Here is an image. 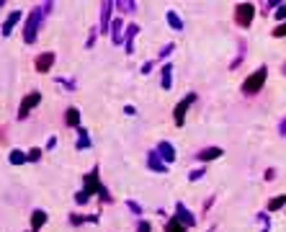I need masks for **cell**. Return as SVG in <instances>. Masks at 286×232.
I'll return each instance as SVG.
<instances>
[{
	"instance_id": "obj_28",
	"label": "cell",
	"mask_w": 286,
	"mask_h": 232,
	"mask_svg": "<svg viewBox=\"0 0 286 232\" xmlns=\"http://www.w3.org/2000/svg\"><path fill=\"white\" fill-rule=\"evenodd\" d=\"M127 209L134 214V217H139L142 219V207H139V204L137 201H132V199H127Z\"/></svg>"
},
{
	"instance_id": "obj_7",
	"label": "cell",
	"mask_w": 286,
	"mask_h": 232,
	"mask_svg": "<svg viewBox=\"0 0 286 232\" xmlns=\"http://www.w3.org/2000/svg\"><path fill=\"white\" fill-rule=\"evenodd\" d=\"M114 0H103L101 3V16H98V31L106 34L111 31V23H114Z\"/></svg>"
},
{
	"instance_id": "obj_42",
	"label": "cell",
	"mask_w": 286,
	"mask_h": 232,
	"mask_svg": "<svg viewBox=\"0 0 286 232\" xmlns=\"http://www.w3.org/2000/svg\"><path fill=\"white\" fill-rule=\"evenodd\" d=\"M52 8H55V5H52V3H44V5H41V11H44V16H49V11H52Z\"/></svg>"
},
{
	"instance_id": "obj_15",
	"label": "cell",
	"mask_w": 286,
	"mask_h": 232,
	"mask_svg": "<svg viewBox=\"0 0 286 232\" xmlns=\"http://www.w3.org/2000/svg\"><path fill=\"white\" fill-rule=\"evenodd\" d=\"M222 155H225V153H222V147H204V150L196 153V160H199V163H211V160H217Z\"/></svg>"
},
{
	"instance_id": "obj_10",
	"label": "cell",
	"mask_w": 286,
	"mask_h": 232,
	"mask_svg": "<svg viewBox=\"0 0 286 232\" xmlns=\"http://www.w3.org/2000/svg\"><path fill=\"white\" fill-rule=\"evenodd\" d=\"M139 34V26L137 23H127V31H124V52L127 55H134V39Z\"/></svg>"
},
{
	"instance_id": "obj_3",
	"label": "cell",
	"mask_w": 286,
	"mask_h": 232,
	"mask_svg": "<svg viewBox=\"0 0 286 232\" xmlns=\"http://www.w3.org/2000/svg\"><path fill=\"white\" fill-rule=\"evenodd\" d=\"M98 175H101V168H98V165H93L91 171L83 175V193L88 196V199H91L93 193L98 196V191L103 189V183H101V178H98Z\"/></svg>"
},
{
	"instance_id": "obj_36",
	"label": "cell",
	"mask_w": 286,
	"mask_h": 232,
	"mask_svg": "<svg viewBox=\"0 0 286 232\" xmlns=\"http://www.w3.org/2000/svg\"><path fill=\"white\" fill-rule=\"evenodd\" d=\"M273 37H276V39H284V37H286V21L279 23V26L273 29Z\"/></svg>"
},
{
	"instance_id": "obj_2",
	"label": "cell",
	"mask_w": 286,
	"mask_h": 232,
	"mask_svg": "<svg viewBox=\"0 0 286 232\" xmlns=\"http://www.w3.org/2000/svg\"><path fill=\"white\" fill-rule=\"evenodd\" d=\"M266 77H268V67L266 65H261L255 70V73H250L248 77H245V83H243V96H255V93H261V88L266 85Z\"/></svg>"
},
{
	"instance_id": "obj_6",
	"label": "cell",
	"mask_w": 286,
	"mask_h": 232,
	"mask_svg": "<svg viewBox=\"0 0 286 232\" xmlns=\"http://www.w3.org/2000/svg\"><path fill=\"white\" fill-rule=\"evenodd\" d=\"M39 103H41V93H39V91L26 93V96H23V101H21V106H19V121L29 119V114H31L34 109H37Z\"/></svg>"
},
{
	"instance_id": "obj_37",
	"label": "cell",
	"mask_w": 286,
	"mask_h": 232,
	"mask_svg": "<svg viewBox=\"0 0 286 232\" xmlns=\"http://www.w3.org/2000/svg\"><path fill=\"white\" fill-rule=\"evenodd\" d=\"M73 199H75V204H80V207H83V204H88V201H91V199H88V196H85L83 191H77V193L73 196Z\"/></svg>"
},
{
	"instance_id": "obj_14",
	"label": "cell",
	"mask_w": 286,
	"mask_h": 232,
	"mask_svg": "<svg viewBox=\"0 0 286 232\" xmlns=\"http://www.w3.org/2000/svg\"><path fill=\"white\" fill-rule=\"evenodd\" d=\"M155 150H157V155L163 157V163H168V165L175 163V147L171 145V142H165V139H163V142H160V145H157Z\"/></svg>"
},
{
	"instance_id": "obj_17",
	"label": "cell",
	"mask_w": 286,
	"mask_h": 232,
	"mask_svg": "<svg viewBox=\"0 0 286 232\" xmlns=\"http://www.w3.org/2000/svg\"><path fill=\"white\" fill-rule=\"evenodd\" d=\"M47 212H44V209H34L31 212V232H39L44 225H47Z\"/></svg>"
},
{
	"instance_id": "obj_4",
	"label": "cell",
	"mask_w": 286,
	"mask_h": 232,
	"mask_svg": "<svg viewBox=\"0 0 286 232\" xmlns=\"http://www.w3.org/2000/svg\"><path fill=\"white\" fill-rule=\"evenodd\" d=\"M253 19H255V5L253 3H237L235 5V23L240 29H250Z\"/></svg>"
},
{
	"instance_id": "obj_12",
	"label": "cell",
	"mask_w": 286,
	"mask_h": 232,
	"mask_svg": "<svg viewBox=\"0 0 286 232\" xmlns=\"http://www.w3.org/2000/svg\"><path fill=\"white\" fill-rule=\"evenodd\" d=\"M175 219L181 222V225H186V227H193L196 225V217L191 214L189 207H183V204H175Z\"/></svg>"
},
{
	"instance_id": "obj_5",
	"label": "cell",
	"mask_w": 286,
	"mask_h": 232,
	"mask_svg": "<svg viewBox=\"0 0 286 232\" xmlns=\"http://www.w3.org/2000/svg\"><path fill=\"white\" fill-rule=\"evenodd\" d=\"M191 103H196V93H193V91H191V93H186V98H183V101H178V106L173 109V124H175V127H183L186 114H189Z\"/></svg>"
},
{
	"instance_id": "obj_45",
	"label": "cell",
	"mask_w": 286,
	"mask_h": 232,
	"mask_svg": "<svg viewBox=\"0 0 286 232\" xmlns=\"http://www.w3.org/2000/svg\"><path fill=\"white\" fill-rule=\"evenodd\" d=\"M3 5H5V0H0V8H3Z\"/></svg>"
},
{
	"instance_id": "obj_23",
	"label": "cell",
	"mask_w": 286,
	"mask_h": 232,
	"mask_svg": "<svg viewBox=\"0 0 286 232\" xmlns=\"http://www.w3.org/2000/svg\"><path fill=\"white\" fill-rule=\"evenodd\" d=\"M165 19H168V26H171L173 31H183V19H181V16H178L175 11H168Z\"/></svg>"
},
{
	"instance_id": "obj_40",
	"label": "cell",
	"mask_w": 286,
	"mask_h": 232,
	"mask_svg": "<svg viewBox=\"0 0 286 232\" xmlns=\"http://www.w3.org/2000/svg\"><path fill=\"white\" fill-rule=\"evenodd\" d=\"M273 178H276V171H273V168H268V171H266V181H273Z\"/></svg>"
},
{
	"instance_id": "obj_8",
	"label": "cell",
	"mask_w": 286,
	"mask_h": 232,
	"mask_svg": "<svg viewBox=\"0 0 286 232\" xmlns=\"http://www.w3.org/2000/svg\"><path fill=\"white\" fill-rule=\"evenodd\" d=\"M21 19H23V13H21V11H11V13H8V19L3 21V29H0V37H3V39L11 37L13 29L21 23Z\"/></svg>"
},
{
	"instance_id": "obj_11",
	"label": "cell",
	"mask_w": 286,
	"mask_h": 232,
	"mask_svg": "<svg viewBox=\"0 0 286 232\" xmlns=\"http://www.w3.org/2000/svg\"><path fill=\"white\" fill-rule=\"evenodd\" d=\"M147 168L153 173H168V163H163V157L157 155V150H150L147 153Z\"/></svg>"
},
{
	"instance_id": "obj_31",
	"label": "cell",
	"mask_w": 286,
	"mask_h": 232,
	"mask_svg": "<svg viewBox=\"0 0 286 232\" xmlns=\"http://www.w3.org/2000/svg\"><path fill=\"white\" fill-rule=\"evenodd\" d=\"M98 199H101L103 204H111V201H114V196H111V191H109V189H106V186H103V189L98 191Z\"/></svg>"
},
{
	"instance_id": "obj_1",
	"label": "cell",
	"mask_w": 286,
	"mask_h": 232,
	"mask_svg": "<svg viewBox=\"0 0 286 232\" xmlns=\"http://www.w3.org/2000/svg\"><path fill=\"white\" fill-rule=\"evenodd\" d=\"M44 19H47V16H44L41 5H34L31 11H29V19H26V26H23V41H26V44H34V41H37Z\"/></svg>"
},
{
	"instance_id": "obj_9",
	"label": "cell",
	"mask_w": 286,
	"mask_h": 232,
	"mask_svg": "<svg viewBox=\"0 0 286 232\" xmlns=\"http://www.w3.org/2000/svg\"><path fill=\"white\" fill-rule=\"evenodd\" d=\"M57 55L55 52H41V55L37 57V62H34V67H37V73H49L52 65H55Z\"/></svg>"
},
{
	"instance_id": "obj_32",
	"label": "cell",
	"mask_w": 286,
	"mask_h": 232,
	"mask_svg": "<svg viewBox=\"0 0 286 232\" xmlns=\"http://www.w3.org/2000/svg\"><path fill=\"white\" fill-rule=\"evenodd\" d=\"M281 3H279V0H268V3H263V8H261V11H263V16L266 13H271V11H276V8H279Z\"/></svg>"
},
{
	"instance_id": "obj_43",
	"label": "cell",
	"mask_w": 286,
	"mask_h": 232,
	"mask_svg": "<svg viewBox=\"0 0 286 232\" xmlns=\"http://www.w3.org/2000/svg\"><path fill=\"white\" fill-rule=\"evenodd\" d=\"M124 114H129V116H134V114H137V109H134V106H127V109H124Z\"/></svg>"
},
{
	"instance_id": "obj_13",
	"label": "cell",
	"mask_w": 286,
	"mask_h": 232,
	"mask_svg": "<svg viewBox=\"0 0 286 232\" xmlns=\"http://www.w3.org/2000/svg\"><path fill=\"white\" fill-rule=\"evenodd\" d=\"M124 31H127V26L121 23V19H114V23H111V44L114 47H121L124 44Z\"/></svg>"
},
{
	"instance_id": "obj_29",
	"label": "cell",
	"mask_w": 286,
	"mask_h": 232,
	"mask_svg": "<svg viewBox=\"0 0 286 232\" xmlns=\"http://www.w3.org/2000/svg\"><path fill=\"white\" fill-rule=\"evenodd\" d=\"M273 19L279 21V23H284L286 21V3H281L279 8H276V13H273Z\"/></svg>"
},
{
	"instance_id": "obj_39",
	"label": "cell",
	"mask_w": 286,
	"mask_h": 232,
	"mask_svg": "<svg viewBox=\"0 0 286 232\" xmlns=\"http://www.w3.org/2000/svg\"><path fill=\"white\" fill-rule=\"evenodd\" d=\"M279 137H286V116L279 121Z\"/></svg>"
},
{
	"instance_id": "obj_27",
	"label": "cell",
	"mask_w": 286,
	"mask_h": 232,
	"mask_svg": "<svg viewBox=\"0 0 286 232\" xmlns=\"http://www.w3.org/2000/svg\"><path fill=\"white\" fill-rule=\"evenodd\" d=\"M245 49H248V47H245V41H240V55H237L235 59H232V65H229L232 70H237V67H240V62H243V57H245Z\"/></svg>"
},
{
	"instance_id": "obj_35",
	"label": "cell",
	"mask_w": 286,
	"mask_h": 232,
	"mask_svg": "<svg viewBox=\"0 0 286 232\" xmlns=\"http://www.w3.org/2000/svg\"><path fill=\"white\" fill-rule=\"evenodd\" d=\"M98 34H101V31H98V26H95V29H91V34H88V41H85L88 49H91L93 44H95V37H98Z\"/></svg>"
},
{
	"instance_id": "obj_30",
	"label": "cell",
	"mask_w": 286,
	"mask_h": 232,
	"mask_svg": "<svg viewBox=\"0 0 286 232\" xmlns=\"http://www.w3.org/2000/svg\"><path fill=\"white\" fill-rule=\"evenodd\" d=\"M204 175H207V168H196V171L189 173V181H201Z\"/></svg>"
},
{
	"instance_id": "obj_20",
	"label": "cell",
	"mask_w": 286,
	"mask_h": 232,
	"mask_svg": "<svg viewBox=\"0 0 286 232\" xmlns=\"http://www.w3.org/2000/svg\"><path fill=\"white\" fill-rule=\"evenodd\" d=\"M137 3L134 0H116L114 3V11H119V13H137Z\"/></svg>"
},
{
	"instance_id": "obj_18",
	"label": "cell",
	"mask_w": 286,
	"mask_h": 232,
	"mask_svg": "<svg viewBox=\"0 0 286 232\" xmlns=\"http://www.w3.org/2000/svg\"><path fill=\"white\" fill-rule=\"evenodd\" d=\"M65 124L73 129H80L83 124H80V109H75V106H70V109L65 111Z\"/></svg>"
},
{
	"instance_id": "obj_38",
	"label": "cell",
	"mask_w": 286,
	"mask_h": 232,
	"mask_svg": "<svg viewBox=\"0 0 286 232\" xmlns=\"http://www.w3.org/2000/svg\"><path fill=\"white\" fill-rule=\"evenodd\" d=\"M153 67H155V62H145V65H142V70H139V73H142V75H147V73H153Z\"/></svg>"
},
{
	"instance_id": "obj_46",
	"label": "cell",
	"mask_w": 286,
	"mask_h": 232,
	"mask_svg": "<svg viewBox=\"0 0 286 232\" xmlns=\"http://www.w3.org/2000/svg\"><path fill=\"white\" fill-rule=\"evenodd\" d=\"M209 232H211V230H209Z\"/></svg>"
},
{
	"instance_id": "obj_25",
	"label": "cell",
	"mask_w": 286,
	"mask_h": 232,
	"mask_svg": "<svg viewBox=\"0 0 286 232\" xmlns=\"http://www.w3.org/2000/svg\"><path fill=\"white\" fill-rule=\"evenodd\" d=\"M186 230H189V227L181 225L175 217H171V219H168V225H165V232H186Z\"/></svg>"
},
{
	"instance_id": "obj_22",
	"label": "cell",
	"mask_w": 286,
	"mask_h": 232,
	"mask_svg": "<svg viewBox=\"0 0 286 232\" xmlns=\"http://www.w3.org/2000/svg\"><path fill=\"white\" fill-rule=\"evenodd\" d=\"M8 163H11V165H23V163H29V153H23V150H11V155H8Z\"/></svg>"
},
{
	"instance_id": "obj_34",
	"label": "cell",
	"mask_w": 286,
	"mask_h": 232,
	"mask_svg": "<svg viewBox=\"0 0 286 232\" xmlns=\"http://www.w3.org/2000/svg\"><path fill=\"white\" fill-rule=\"evenodd\" d=\"M134 232H153V227H150V222H147V219H139V222H137V227H134Z\"/></svg>"
},
{
	"instance_id": "obj_41",
	"label": "cell",
	"mask_w": 286,
	"mask_h": 232,
	"mask_svg": "<svg viewBox=\"0 0 286 232\" xmlns=\"http://www.w3.org/2000/svg\"><path fill=\"white\" fill-rule=\"evenodd\" d=\"M55 145H57V137H49L47 139V150H55Z\"/></svg>"
},
{
	"instance_id": "obj_33",
	"label": "cell",
	"mask_w": 286,
	"mask_h": 232,
	"mask_svg": "<svg viewBox=\"0 0 286 232\" xmlns=\"http://www.w3.org/2000/svg\"><path fill=\"white\" fill-rule=\"evenodd\" d=\"M41 150L39 147H34V150H29V163H39V160H41Z\"/></svg>"
},
{
	"instance_id": "obj_21",
	"label": "cell",
	"mask_w": 286,
	"mask_h": 232,
	"mask_svg": "<svg viewBox=\"0 0 286 232\" xmlns=\"http://www.w3.org/2000/svg\"><path fill=\"white\" fill-rule=\"evenodd\" d=\"M75 147H77V150H88V147H91V135H88V129H85V127H80V129H77Z\"/></svg>"
},
{
	"instance_id": "obj_24",
	"label": "cell",
	"mask_w": 286,
	"mask_h": 232,
	"mask_svg": "<svg viewBox=\"0 0 286 232\" xmlns=\"http://www.w3.org/2000/svg\"><path fill=\"white\" fill-rule=\"evenodd\" d=\"M281 207H286V193H279V196H273L271 201H268V212H279Z\"/></svg>"
},
{
	"instance_id": "obj_16",
	"label": "cell",
	"mask_w": 286,
	"mask_h": 232,
	"mask_svg": "<svg viewBox=\"0 0 286 232\" xmlns=\"http://www.w3.org/2000/svg\"><path fill=\"white\" fill-rule=\"evenodd\" d=\"M160 85H163V91H171L173 88V65L171 62H165L163 70H160Z\"/></svg>"
},
{
	"instance_id": "obj_44",
	"label": "cell",
	"mask_w": 286,
	"mask_h": 232,
	"mask_svg": "<svg viewBox=\"0 0 286 232\" xmlns=\"http://www.w3.org/2000/svg\"><path fill=\"white\" fill-rule=\"evenodd\" d=\"M281 73H284V75H286V62H284V65H281Z\"/></svg>"
},
{
	"instance_id": "obj_26",
	"label": "cell",
	"mask_w": 286,
	"mask_h": 232,
	"mask_svg": "<svg viewBox=\"0 0 286 232\" xmlns=\"http://www.w3.org/2000/svg\"><path fill=\"white\" fill-rule=\"evenodd\" d=\"M173 52H175V44H173V41H168V44H165V47H163V49H160V55H157V57H160V59H168V57H171V55H173Z\"/></svg>"
},
{
	"instance_id": "obj_19",
	"label": "cell",
	"mask_w": 286,
	"mask_h": 232,
	"mask_svg": "<svg viewBox=\"0 0 286 232\" xmlns=\"http://www.w3.org/2000/svg\"><path fill=\"white\" fill-rule=\"evenodd\" d=\"M67 219H70V225H73V227H80V225H85V222H98V214H91V217H85V214L73 212Z\"/></svg>"
}]
</instances>
